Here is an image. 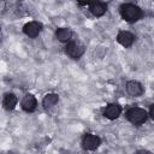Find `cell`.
Listing matches in <instances>:
<instances>
[{
	"label": "cell",
	"mask_w": 154,
	"mask_h": 154,
	"mask_svg": "<svg viewBox=\"0 0 154 154\" xmlns=\"http://www.w3.org/2000/svg\"><path fill=\"white\" fill-rule=\"evenodd\" d=\"M120 14L123 19H125L129 23H134L140 19L141 17V10L134 4H123L120 6Z\"/></svg>",
	"instance_id": "1"
},
{
	"label": "cell",
	"mask_w": 154,
	"mask_h": 154,
	"mask_svg": "<svg viewBox=\"0 0 154 154\" xmlns=\"http://www.w3.org/2000/svg\"><path fill=\"white\" fill-rule=\"evenodd\" d=\"M126 118L134 125H141L147 119V112L140 107H132L126 112Z\"/></svg>",
	"instance_id": "2"
},
{
	"label": "cell",
	"mask_w": 154,
	"mask_h": 154,
	"mask_svg": "<svg viewBox=\"0 0 154 154\" xmlns=\"http://www.w3.org/2000/svg\"><path fill=\"white\" fill-rule=\"evenodd\" d=\"M85 48L83 45H81L79 42H76V41H72V42H69L67 46H66V53L69 57L73 58V59H78L82 57V54L84 53Z\"/></svg>",
	"instance_id": "3"
},
{
	"label": "cell",
	"mask_w": 154,
	"mask_h": 154,
	"mask_svg": "<svg viewBox=\"0 0 154 154\" xmlns=\"http://www.w3.org/2000/svg\"><path fill=\"white\" fill-rule=\"evenodd\" d=\"M101 143V140L95 136V135H91V134H87L83 136V140H82V144H83V148L84 149H88V150H94L96 149Z\"/></svg>",
	"instance_id": "4"
},
{
	"label": "cell",
	"mask_w": 154,
	"mask_h": 154,
	"mask_svg": "<svg viewBox=\"0 0 154 154\" xmlns=\"http://www.w3.org/2000/svg\"><path fill=\"white\" fill-rule=\"evenodd\" d=\"M42 30V24L38 22H29L24 25L23 31L25 35H28L29 37H35L37 36Z\"/></svg>",
	"instance_id": "5"
},
{
	"label": "cell",
	"mask_w": 154,
	"mask_h": 154,
	"mask_svg": "<svg viewBox=\"0 0 154 154\" xmlns=\"http://www.w3.org/2000/svg\"><path fill=\"white\" fill-rule=\"evenodd\" d=\"M134 40H135V36L129 31H120L117 35V41L124 47H130L132 45Z\"/></svg>",
	"instance_id": "6"
},
{
	"label": "cell",
	"mask_w": 154,
	"mask_h": 154,
	"mask_svg": "<svg viewBox=\"0 0 154 154\" xmlns=\"http://www.w3.org/2000/svg\"><path fill=\"white\" fill-rule=\"evenodd\" d=\"M36 105H37V101H36L35 96L31 94L25 95L24 99L22 100V108L26 112H32L36 108Z\"/></svg>",
	"instance_id": "7"
},
{
	"label": "cell",
	"mask_w": 154,
	"mask_h": 154,
	"mask_svg": "<svg viewBox=\"0 0 154 154\" xmlns=\"http://www.w3.org/2000/svg\"><path fill=\"white\" fill-rule=\"evenodd\" d=\"M120 113H122L120 106H118V105H116V103H111V105H108V106L106 107V109H105V112H103V116H105L106 118L113 120V119H117V118L120 116Z\"/></svg>",
	"instance_id": "8"
},
{
	"label": "cell",
	"mask_w": 154,
	"mask_h": 154,
	"mask_svg": "<svg viewBox=\"0 0 154 154\" xmlns=\"http://www.w3.org/2000/svg\"><path fill=\"white\" fill-rule=\"evenodd\" d=\"M126 91L131 96H140L143 93V88H142L141 83H138L136 81H130L126 83Z\"/></svg>",
	"instance_id": "9"
},
{
	"label": "cell",
	"mask_w": 154,
	"mask_h": 154,
	"mask_svg": "<svg viewBox=\"0 0 154 154\" xmlns=\"http://www.w3.org/2000/svg\"><path fill=\"white\" fill-rule=\"evenodd\" d=\"M89 10H90V12H91L95 17H101V16L105 14L107 7H106V5L102 4V2H93V4L89 5Z\"/></svg>",
	"instance_id": "10"
},
{
	"label": "cell",
	"mask_w": 154,
	"mask_h": 154,
	"mask_svg": "<svg viewBox=\"0 0 154 154\" xmlns=\"http://www.w3.org/2000/svg\"><path fill=\"white\" fill-rule=\"evenodd\" d=\"M2 103H4V107L6 109H13L14 106L17 105V97H16V95L14 94H6L5 97H4Z\"/></svg>",
	"instance_id": "11"
},
{
	"label": "cell",
	"mask_w": 154,
	"mask_h": 154,
	"mask_svg": "<svg viewBox=\"0 0 154 154\" xmlns=\"http://www.w3.org/2000/svg\"><path fill=\"white\" fill-rule=\"evenodd\" d=\"M71 36H72V31L70 29H67V28H60V29L57 30V37L63 42L70 41Z\"/></svg>",
	"instance_id": "12"
},
{
	"label": "cell",
	"mask_w": 154,
	"mask_h": 154,
	"mask_svg": "<svg viewBox=\"0 0 154 154\" xmlns=\"http://www.w3.org/2000/svg\"><path fill=\"white\" fill-rule=\"evenodd\" d=\"M58 95L57 94H53V93H51V94H47L45 97H43V101H42V103H43V106L46 107V108H48V107H52V106H54L57 102H58Z\"/></svg>",
	"instance_id": "13"
},
{
	"label": "cell",
	"mask_w": 154,
	"mask_h": 154,
	"mask_svg": "<svg viewBox=\"0 0 154 154\" xmlns=\"http://www.w3.org/2000/svg\"><path fill=\"white\" fill-rule=\"evenodd\" d=\"M149 114H150V117L154 119V105H152V106H150V109H149Z\"/></svg>",
	"instance_id": "14"
},
{
	"label": "cell",
	"mask_w": 154,
	"mask_h": 154,
	"mask_svg": "<svg viewBox=\"0 0 154 154\" xmlns=\"http://www.w3.org/2000/svg\"><path fill=\"white\" fill-rule=\"evenodd\" d=\"M136 154H152V153L148 152V150H143V149H142V150H138Z\"/></svg>",
	"instance_id": "15"
}]
</instances>
